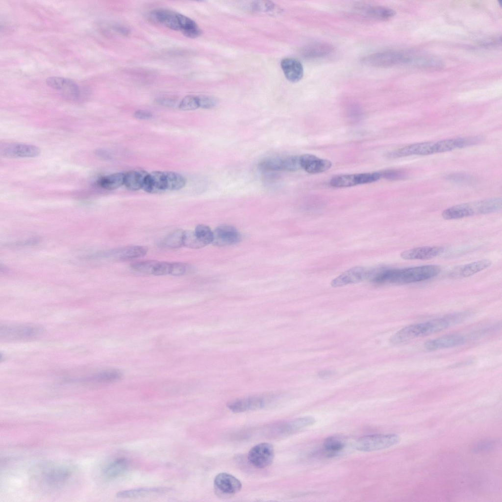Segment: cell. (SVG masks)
Returning a JSON list of instances; mask_svg holds the SVG:
<instances>
[{
	"instance_id": "cell-1",
	"label": "cell",
	"mask_w": 502,
	"mask_h": 502,
	"mask_svg": "<svg viewBox=\"0 0 502 502\" xmlns=\"http://www.w3.org/2000/svg\"><path fill=\"white\" fill-rule=\"evenodd\" d=\"M471 315L468 312L451 314L429 321L406 326L395 333L390 338L393 344L405 342L414 338L440 332L455 325L460 323Z\"/></svg>"
},
{
	"instance_id": "cell-2",
	"label": "cell",
	"mask_w": 502,
	"mask_h": 502,
	"mask_svg": "<svg viewBox=\"0 0 502 502\" xmlns=\"http://www.w3.org/2000/svg\"><path fill=\"white\" fill-rule=\"evenodd\" d=\"M441 267L436 265H427L404 269L385 268L381 272L378 283L406 284L424 281L437 276Z\"/></svg>"
},
{
	"instance_id": "cell-3",
	"label": "cell",
	"mask_w": 502,
	"mask_h": 502,
	"mask_svg": "<svg viewBox=\"0 0 502 502\" xmlns=\"http://www.w3.org/2000/svg\"><path fill=\"white\" fill-rule=\"evenodd\" d=\"M502 209L501 198H493L454 205L442 213L445 220L461 219L473 215L499 211Z\"/></svg>"
},
{
	"instance_id": "cell-4",
	"label": "cell",
	"mask_w": 502,
	"mask_h": 502,
	"mask_svg": "<svg viewBox=\"0 0 502 502\" xmlns=\"http://www.w3.org/2000/svg\"><path fill=\"white\" fill-rule=\"evenodd\" d=\"M45 332L43 326L35 324H4L0 326V338L4 341L36 339Z\"/></svg>"
},
{
	"instance_id": "cell-5",
	"label": "cell",
	"mask_w": 502,
	"mask_h": 502,
	"mask_svg": "<svg viewBox=\"0 0 502 502\" xmlns=\"http://www.w3.org/2000/svg\"><path fill=\"white\" fill-rule=\"evenodd\" d=\"M400 441L399 436L395 434L369 435L358 438L355 447L360 451L373 452L389 448Z\"/></svg>"
},
{
	"instance_id": "cell-6",
	"label": "cell",
	"mask_w": 502,
	"mask_h": 502,
	"mask_svg": "<svg viewBox=\"0 0 502 502\" xmlns=\"http://www.w3.org/2000/svg\"><path fill=\"white\" fill-rule=\"evenodd\" d=\"M411 56L400 51L387 50L370 54L364 58V62L378 67H390L410 63Z\"/></svg>"
},
{
	"instance_id": "cell-7",
	"label": "cell",
	"mask_w": 502,
	"mask_h": 502,
	"mask_svg": "<svg viewBox=\"0 0 502 502\" xmlns=\"http://www.w3.org/2000/svg\"><path fill=\"white\" fill-rule=\"evenodd\" d=\"M381 177L380 172L342 175L333 177L330 184L337 188L348 187L372 183Z\"/></svg>"
},
{
	"instance_id": "cell-8",
	"label": "cell",
	"mask_w": 502,
	"mask_h": 502,
	"mask_svg": "<svg viewBox=\"0 0 502 502\" xmlns=\"http://www.w3.org/2000/svg\"><path fill=\"white\" fill-rule=\"evenodd\" d=\"M274 457V447L269 443H261L255 445L250 450L248 455L249 462L257 468H264L270 466Z\"/></svg>"
},
{
	"instance_id": "cell-9",
	"label": "cell",
	"mask_w": 502,
	"mask_h": 502,
	"mask_svg": "<svg viewBox=\"0 0 502 502\" xmlns=\"http://www.w3.org/2000/svg\"><path fill=\"white\" fill-rule=\"evenodd\" d=\"M46 82L49 87L59 91L68 100H78L81 98L79 86L70 79L60 76H50L46 79Z\"/></svg>"
},
{
	"instance_id": "cell-10",
	"label": "cell",
	"mask_w": 502,
	"mask_h": 502,
	"mask_svg": "<svg viewBox=\"0 0 502 502\" xmlns=\"http://www.w3.org/2000/svg\"><path fill=\"white\" fill-rule=\"evenodd\" d=\"M370 270L362 266L353 267L334 278L330 284L333 287H338L368 279Z\"/></svg>"
},
{
	"instance_id": "cell-11",
	"label": "cell",
	"mask_w": 502,
	"mask_h": 502,
	"mask_svg": "<svg viewBox=\"0 0 502 502\" xmlns=\"http://www.w3.org/2000/svg\"><path fill=\"white\" fill-rule=\"evenodd\" d=\"M240 239L241 235L234 227L229 225H222L213 231L211 243L215 246L224 247L235 244L239 242Z\"/></svg>"
},
{
	"instance_id": "cell-12",
	"label": "cell",
	"mask_w": 502,
	"mask_h": 502,
	"mask_svg": "<svg viewBox=\"0 0 502 502\" xmlns=\"http://www.w3.org/2000/svg\"><path fill=\"white\" fill-rule=\"evenodd\" d=\"M433 142H423L413 144L390 151L386 154L388 158H395L412 155H427L433 154Z\"/></svg>"
},
{
	"instance_id": "cell-13",
	"label": "cell",
	"mask_w": 502,
	"mask_h": 502,
	"mask_svg": "<svg viewBox=\"0 0 502 502\" xmlns=\"http://www.w3.org/2000/svg\"><path fill=\"white\" fill-rule=\"evenodd\" d=\"M300 162L301 169L309 174L323 173L328 170L332 166L330 161L310 154L300 155Z\"/></svg>"
},
{
	"instance_id": "cell-14",
	"label": "cell",
	"mask_w": 502,
	"mask_h": 502,
	"mask_svg": "<svg viewBox=\"0 0 502 502\" xmlns=\"http://www.w3.org/2000/svg\"><path fill=\"white\" fill-rule=\"evenodd\" d=\"M40 152V149L34 145L14 144L5 147L1 151V154L8 158L35 157L38 156Z\"/></svg>"
},
{
	"instance_id": "cell-15",
	"label": "cell",
	"mask_w": 502,
	"mask_h": 502,
	"mask_svg": "<svg viewBox=\"0 0 502 502\" xmlns=\"http://www.w3.org/2000/svg\"><path fill=\"white\" fill-rule=\"evenodd\" d=\"M466 341V337L462 335L451 334L427 341L424 347L427 350L435 351L460 346Z\"/></svg>"
},
{
	"instance_id": "cell-16",
	"label": "cell",
	"mask_w": 502,
	"mask_h": 502,
	"mask_svg": "<svg viewBox=\"0 0 502 502\" xmlns=\"http://www.w3.org/2000/svg\"><path fill=\"white\" fill-rule=\"evenodd\" d=\"M142 189L149 193H158L168 190L166 172L154 171L148 174Z\"/></svg>"
},
{
	"instance_id": "cell-17",
	"label": "cell",
	"mask_w": 502,
	"mask_h": 502,
	"mask_svg": "<svg viewBox=\"0 0 502 502\" xmlns=\"http://www.w3.org/2000/svg\"><path fill=\"white\" fill-rule=\"evenodd\" d=\"M443 251L440 247H419L404 251L400 255L405 260H427L434 258Z\"/></svg>"
},
{
	"instance_id": "cell-18",
	"label": "cell",
	"mask_w": 502,
	"mask_h": 502,
	"mask_svg": "<svg viewBox=\"0 0 502 502\" xmlns=\"http://www.w3.org/2000/svg\"><path fill=\"white\" fill-rule=\"evenodd\" d=\"M214 483L219 490L229 494H236L242 488L241 481L233 475L226 473L218 474L215 477Z\"/></svg>"
},
{
	"instance_id": "cell-19",
	"label": "cell",
	"mask_w": 502,
	"mask_h": 502,
	"mask_svg": "<svg viewBox=\"0 0 502 502\" xmlns=\"http://www.w3.org/2000/svg\"><path fill=\"white\" fill-rule=\"evenodd\" d=\"M477 139L468 138H458L445 139L433 143V153L449 151L474 144Z\"/></svg>"
},
{
	"instance_id": "cell-20",
	"label": "cell",
	"mask_w": 502,
	"mask_h": 502,
	"mask_svg": "<svg viewBox=\"0 0 502 502\" xmlns=\"http://www.w3.org/2000/svg\"><path fill=\"white\" fill-rule=\"evenodd\" d=\"M280 65L285 77L289 81L297 82L302 78L303 66L297 59L285 58L282 60Z\"/></svg>"
},
{
	"instance_id": "cell-21",
	"label": "cell",
	"mask_w": 502,
	"mask_h": 502,
	"mask_svg": "<svg viewBox=\"0 0 502 502\" xmlns=\"http://www.w3.org/2000/svg\"><path fill=\"white\" fill-rule=\"evenodd\" d=\"M264 402L260 397H251L235 400L229 403L227 406L234 412H242L256 410L263 407Z\"/></svg>"
},
{
	"instance_id": "cell-22",
	"label": "cell",
	"mask_w": 502,
	"mask_h": 502,
	"mask_svg": "<svg viewBox=\"0 0 502 502\" xmlns=\"http://www.w3.org/2000/svg\"><path fill=\"white\" fill-rule=\"evenodd\" d=\"M179 14L177 12L164 9H157L152 13L153 17L157 22L174 30H180Z\"/></svg>"
},
{
	"instance_id": "cell-23",
	"label": "cell",
	"mask_w": 502,
	"mask_h": 502,
	"mask_svg": "<svg viewBox=\"0 0 502 502\" xmlns=\"http://www.w3.org/2000/svg\"><path fill=\"white\" fill-rule=\"evenodd\" d=\"M148 173L144 170L136 169L125 174L124 185L131 191L142 189Z\"/></svg>"
},
{
	"instance_id": "cell-24",
	"label": "cell",
	"mask_w": 502,
	"mask_h": 502,
	"mask_svg": "<svg viewBox=\"0 0 502 502\" xmlns=\"http://www.w3.org/2000/svg\"><path fill=\"white\" fill-rule=\"evenodd\" d=\"M148 252L146 247L132 246L115 249L110 252V256L119 259H130L140 257Z\"/></svg>"
},
{
	"instance_id": "cell-25",
	"label": "cell",
	"mask_w": 502,
	"mask_h": 502,
	"mask_svg": "<svg viewBox=\"0 0 502 502\" xmlns=\"http://www.w3.org/2000/svg\"><path fill=\"white\" fill-rule=\"evenodd\" d=\"M170 490L166 488H140L119 492L117 497L120 498H136L148 495L163 494Z\"/></svg>"
},
{
	"instance_id": "cell-26",
	"label": "cell",
	"mask_w": 502,
	"mask_h": 502,
	"mask_svg": "<svg viewBox=\"0 0 502 502\" xmlns=\"http://www.w3.org/2000/svg\"><path fill=\"white\" fill-rule=\"evenodd\" d=\"M122 376V374L120 371L110 369L100 371L85 378L84 380L99 383H108L119 380Z\"/></svg>"
},
{
	"instance_id": "cell-27",
	"label": "cell",
	"mask_w": 502,
	"mask_h": 502,
	"mask_svg": "<svg viewBox=\"0 0 502 502\" xmlns=\"http://www.w3.org/2000/svg\"><path fill=\"white\" fill-rule=\"evenodd\" d=\"M491 264L492 261L488 259L471 262L461 267L458 271V275L461 277H469L489 267Z\"/></svg>"
},
{
	"instance_id": "cell-28",
	"label": "cell",
	"mask_w": 502,
	"mask_h": 502,
	"mask_svg": "<svg viewBox=\"0 0 502 502\" xmlns=\"http://www.w3.org/2000/svg\"><path fill=\"white\" fill-rule=\"evenodd\" d=\"M125 174L116 173L103 176L97 181V185L107 190L116 189L124 184Z\"/></svg>"
},
{
	"instance_id": "cell-29",
	"label": "cell",
	"mask_w": 502,
	"mask_h": 502,
	"mask_svg": "<svg viewBox=\"0 0 502 502\" xmlns=\"http://www.w3.org/2000/svg\"><path fill=\"white\" fill-rule=\"evenodd\" d=\"M180 31L187 37L195 38L199 36L201 31L197 24L187 16L179 14Z\"/></svg>"
},
{
	"instance_id": "cell-30",
	"label": "cell",
	"mask_w": 502,
	"mask_h": 502,
	"mask_svg": "<svg viewBox=\"0 0 502 502\" xmlns=\"http://www.w3.org/2000/svg\"><path fill=\"white\" fill-rule=\"evenodd\" d=\"M70 475L67 470L56 468L49 470L45 476L47 483L55 486L60 485L67 481Z\"/></svg>"
},
{
	"instance_id": "cell-31",
	"label": "cell",
	"mask_w": 502,
	"mask_h": 502,
	"mask_svg": "<svg viewBox=\"0 0 502 502\" xmlns=\"http://www.w3.org/2000/svg\"><path fill=\"white\" fill-rule=\"evenodd\" d=\"M333 50V47L329 44L314 43L307 47L305 54L308 58H315L326 56L330 53Z\"/></svg>"
},
{
	"instance_id": "cell-32",
	"label": "cell",
	"mask_w": 502,
	"mask_h": 502,
	"mask_svg": "<svg viewBox=\"0 0 502 502\" xmlns=\"http://www.w3.org/2000/svg\"><path fill=\"white\" fill-rule=\"evenodd\" d=\"M366 12L369 16L380 20H389L395 14V11L392 9L380 5L367 7Z\"/></svg>"
},
{
	"instance_id": "cell-33",
	"label": "cell",
	"mask_w": 502,
	"mask_h": 502,
	"mask_svg": "<svg viewBox=\"0 0 502 502\" xmlns=\"http://www.w3.org/2000/svg\"><path fill=\"white\" fill-rule=\"evenodd\" d=\"M128 465L127 460L124 458H120L111 463L106 469L105 475L109 478L117 477L123 474Z\"/></svg>"
},
{
	"instance_id": "cell-34",
	"label": "cell",
	"mask_w": 502,
	"mask_h": 502,
	"mask_svg": "<svg viewBox=\"0 0 502 502\" xmlns=\"http://www.w3.org/2000/svg\"><path fill=\"white\" fill-rule=\"evenodd\" d=\"M184 230L177 229L167 235L162 242V245L167 248L176 249L183 246Z\"/></svg>"
},
{
	"instance_id": "cell-35",
	"label": "cell",
	"mask_w": 502,
	"mask_h": 502,
	"mask_svg": "<svg viewBox=\"0 0 502 502\" xmlns=\"http://www.w3.org/2000/svg\"><path fill=\"white\" fill-rule=\"evenodd\" d=\"M168 190H178L182 188L186 184L185 178L181 174L174 172H166Z\"/></svg>"
},
{
	"instance_id": "cell-36",
	"label": "cell",
	"mask_w": 502,
	"mask_h": 502,
	"mask_svg": "<svg viewBox=\"0 0 502 502\" xmlns=\"http://www.w3.org/2000/svg\"><path fill=\"white\" fill-rule=\"evenodd\" d=\"M324 446L327 455L332 456L342 450L345 443L336 437H330L325 441Z\"/></svg>"
},
{
	"instance_id": "cell-37",
	"label": "cell",
	"mask_w": 502,
	"mask_h": 502,
	"mask_svg": "<svg viewBox=\"0 0 502 502\" xmlns=\"http://www.w3.org/2000/svg\"><path fill=\"white\" fill-rule=\"evenodd\" d=\"M183 246L191 249H199L205 246L198 238L194 231L184 230Z\"/></svg>"
},
{
	"instance_id": "cell-38",
	"label": "cell",
	"mask_w": 502,
	"mask_h": 502,
	"mask_svg": "<svg viewBox=\"0 0 502 502\" xmlns=\"http://www.w3.org/2000/svg\"><path fill=\"white\" fill-rule=\"evenodd\" d=\"M194 231L199 240L205 246L212 243L213 231L208 226L204 225H199L196 226Z\"/></svg>"
},
{
	"instance_id": "cell-39",
	"label": "cell",
	"mask_w": 502,
	"mask_h": 502,
	"mask_svg": "<svg viewBox=\"0 0 502 502\" xmlns=\"http://www.w3.org/2000/svg\"><path fill=\"white\" fill-rule=\"evenodd\" d=\"M260 168L266 171L282 170V157H273L264 159L259 164Z\"/></svg>"
},
{
	"instance_id": "cell-40",
	"label": "cell",
	"mask_w": 502,
	"mask_h": 502,
	"mask_svg": "<svg viewBox=\"0 0 502 502\" xmlns=\"http://www.w3.org/2000/svg\"><path fill=\"white\" fill-rule=\"evenodd\" d=\"M158 262L153 260H146L133 263L130 266L136 272L151 275L153 274L154 269Z\"/></svg>"
},
{
	"instance_id": "cell-41",
	"label": "cell",
	"mask_w": 502,
	"mask_h": 502,
	"mask_svg": "<svg viewBox=\"0 0 502 502\" xmlns=\"http://www.w3.org/2000/svg\"><path fill=\"white\" fill-rule=\"evenodd\" d=\"M301 169L300 156L291 155L282 157V170L289 172Z\"/></svg>"
},
{
	"instance_id": "cell-42",
	"label": "cell",
	"mask_w": 502,
	"mask_h": 502,
	"mask_svg": "<svg viewBox=\"0 0 502 502\" xmlns=\"http://www.w3.org/2000/svg\"><path fill=\"white\" fill-rule=\"evenodd\" d=\"M316 422L315 419L312 416H305L296 419L288 424L287 428L289 430H297L309 426Z\"/></svg>"
},
{
	"instance_id": "cell-43",
	"label": "cell",
	"mask_w": 502,
	"mask_h": 502,
	"mask_svg": "<svg viewBox=\"0 0 502 502\" xmlns=\"http://www.w3.org/2000/svg\"><path fill=\"white\" fill-rule=\"evenodd\" d=\"M199 107L198 97L191 95L185 97L179 104V108L183 111L193 110Z\"/></svg>"
},
{
	"instance_id": "cell-44",
	"label": "cell",
	"mask_w": 502,
	"mask_h": 502,
	"mask_svg": "<svg viewBox=\"0 0 502 502\" xmlns=\"http://www.w3.org/2000/svg\"><path fill=\"white\" fill-rule=\"evenodd\" d=\"M171 263L167 262H158L156 264L153 274L155 276H164L170 274Z\"/></svg>"
},
{
	"instance_id": "cell-45",
	"label": "cell",
	"mask_w": 502,
	"mask_h": 502,
	"mask_svg": "<svg viewBox=\"0 0 502 502\" xmlns=\"http://www.w3.org/2000/svg\"><path fill=\"white\" fill-rule=\"evenodd\" d=\"M381 177L389 180H399L405 177V173L402 171L389 170L380 172Z\"/></svg>"
},
{
	"instance_id": "cell-46",
	"label": "cell",
	"mask_w": 502,
	"mask_h": 502,
	"mask_svg": "<svg viewBox=\"0 0 502 502\" xmlns=\"http://www.w3.org/2000/svg\"><path fill=\"white\" fill-rule=\"evenodd\" d=\"M197 97L199 107L209 109L215 107L217 104V100L212 97L205 96H200Z\"/></svg>"
},
{
	"instance_id": "cell-47",
	"label": "cell",
	"mask_w": 502,
	"mask_h": 502,
	"mask_svg": "<svg viewBox=\"0 0 502 502\" xmlns=\"http://www.w3.org/2000/svg\"><path fill=\"white\" fill-rule=\"evenodd\" d=\"M186 265L183 263H171L170 275L175 276L183 275L186 273Z\"/></svg>"
},
{
	"instance_id": "cell-48",
	"label": "cell",
	"mask_w": 502,
	"mask_h": 502,
	"mask_svg": "<svg viewBox=\"0 0 502 502\" xmlns=\"http://www.w3.org/2000/svg\"><path fill=\"white\" fill-rule=\"evenodd\" d=\"M471 177L466 174H454L448 176V179L457 182H467L470 180Z\"/></svg>"
},
{
	"instance_id": "cell-49",
	"label": "cell",
	"mask_w": 502,
	"mask_h": 502,
	"mask_svg": "<svg viewBox=\"0 0 502 502\" xmlns=\"http://www.w3.org/2000/svg\"><path fill=\"white\" fill-rule=\"evenodd\" d=\"M134 116L140 120H149L152 118V114L146 110H139L134 113Z\"/></svg>"
},
{
	"instance_id": "cell-50",
	"label": "cell",
	"mask_w": 502,
	"mask_h": 502,
	"mask_svg": "<svg viewBox=\"0 0 502 502\" xmlns=\"http://www.w3.org/2000/svg\"><path fill=\"white\" fill-rule=\"evenodd\" d=\"M334 374V372L331 370H326L319 372L318 376L320 378H326L329 377Z\"/></svg>"
},
{
	"instance_id": "cell-51",
	"label": "cell",
	"mask_w": 502,
	"mask_h": 502,
	"mask_svg": "<svg viewBox=\"0 0 502 502\" xmlns=\"http://www.w3.org/2000/svg\"><path fill=\"white\" fill-rule=\"evenodd\" d=\"M158 101L159 103H160L161 104L167 106H172L175 103L174 100L168 99H161L160 100Z\"/></svg>"
},
{
	"instance_id": "cell-52",
	"label": "cell",
	"mask_w": 502,
	"mask_h": 502,
	"mask_svg": "<svg viewBox=\"0 0 502 502\" xmlns=\"http://www.w3.org/2000/svg\"><path fill=\"white\" fill-rule=\"evenodd\" d=\"M97 152V155H98L99 156H100V157H104V158L107 157L108 156V155H109L108 153L106 151H103V150H100L98 151Z\"/></svg>"
}]
</instances>
